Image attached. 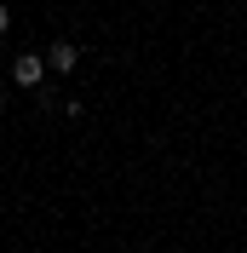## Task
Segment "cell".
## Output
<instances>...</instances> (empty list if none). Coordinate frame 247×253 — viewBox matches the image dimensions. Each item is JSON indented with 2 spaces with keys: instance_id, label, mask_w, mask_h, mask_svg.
Returning a JSON list of instances; mask_svg holds the SVG:
<instances>
[{
  "instance_id": "3957f363",
  "label": "cell",
  "mask_w": 247,
  "mask_h": 253,
  "mask_svg": "<svg viewBox=\"0 0 247 253\" xmlns=\"http://www.w3.org/2000/svg\"><path fill=\"white\" fill-rule=\"evenodd\" d=\"M12 29V6H6V0H0V35Z\"/></svg>"
},
{
  "instance_id": "6da1fadb",
  "label": "cell",
  "mask_w": 247,
  "mask_h": 253,
  "mask_svg": "<svg viewBox=\"0 0 247 253\" xmlns=\"http://www.w3.org/2000/svg\"><path fill=\"white\" fill-rule=\"evenodd\" d=\"M12 81L23 86V92H35V86L46 81V52H23V58L12 63Z\"/></svg>"
},
{
  "instance_id": "7a4b0ae2",
  "label": "cell",
  "mask_w": 247,
  "mask_h": 253,
  "mask_svg": "<svg viewBox=\"0 0 247 253\" xmlns=\"http://www.w3.org/2000/svg\"><path fill=\"white\" fill-rule=\"evenodd\" d=\"M46 69H52V75H75V69H81L75 41H52V46H46Z\"/></svg>"
},
{
  "instance_id": "277c9868",
  "label": "cell",
  "mask_w": 247,
  "mask_h": 253,
  "mask_svg": "<svg viewBox=\"0 0 247 253\" xmlns=\"http://www.w3.org/2000/svg\"><path fill=\"white\" fill-rule=\"evenodd\" d=\"M0 115H6V92H0Z\"/></svg>"
}]
</instances>
